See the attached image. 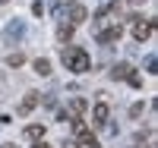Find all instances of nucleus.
Returning <instances> with one entry per match:
<instances>
[{
    "mask_svg": "<svg viewBox=\"0 0 158 148\" xmlns=\"http://www.w3.org/2000/svg\"><path fill=\"white\" fill-rule=\"evenodd\" d=\"M152 29H155V19H139V16H133V38H136V41H149V38H152Z\"/></svg>",
    "mask_w": 158,
    "mask_h": 148,
    "instance_id": "nucleus-2",
    "label": "nucleus"
},
{
    "mask_svg": "<svg viewBox=\"0 0 158 148\" xmlns=\"http://www.w3.org/2000/svg\"><path fill=\"white\" fill-rule=\"evenodd\" d=\"M108 104H104V101H98L95 104V126H104V123H108Z\"/></svg>",
    "mask_w": 158,
    "mask_h": 148,
    "instance_id": "nucleus-5",
    "label": "nucleus"
},
{
    "mask_svg": "<svg viewBox=\"0 0 158 148\" xmlns=\"http://www.w3.org/2000/svg\"><path fill=\"white\" fill-rule=\"evenodd\" d=\"M35 73H38V76H51V60L38 57V60H35Z\"/></svg>",
    "mask_w": 158,
    "mask_h": 148,
    "instance_id": "nucleus-10",
    "label": "nucleus"
},
{
    "mask_svg": "<svg viewBox=\"0 0 158 148\" xmlns=\"http://www.w3.org/2000/svg\"><path fill=\"white\" fill-rule=\"evenodd\" d=\"M120 35H123V25H104V29H98V41H101V44H111V41H117Z\"/></svg>",
    "mask_w": 158,
    "mask_h": 148,
    "instance_id": "nucleus-3",
    "label": "nucleus"
},
{
    "mask_svg": "<svg viewBox=\"0 0 158 148\" xmlns=\"http://www.w3.org/2000/svg\"><path fill=\"white\" fill-rule=\"evenodd\" d=\"M0 3H10V0H0Z\"/></svg>",
    "mask_w": 158,
    "mask_h": 148,
    "instance_id": "nucleus-16",
    "label": "nucleus"
},
{
    "mask_svg": "<svg viewBox=\"0 0 158 148\" xmlns=\"http://www.w3.org/2000/svg\"><path fill=\"white\" fill-rule=\"evenodd\" d=\"M130 73H133V66H130V63H117L114 70H111V76H114V79H127Z\"/></svg>",
    "mask_w": 158,
    "mask_h": 148,
    "instance_id": "nucleus-8",
    "label": "nucleus"
},
{
    "mask_svg": "<svg viewBox=\"0 0 158 148\" xmlns=\"http://www.w3.org/2000/svg\"><path fill=\"white\" fill-rule=\"evenodd\" d=\"M63 66H67L70 73H85L92 66V60H89V54L82 47H67L63 50Z\"/></svg>",
    "mask_w": 158,
    "mask_h": 148,
    "instance_id": "nucleus-1",
    "label": "nucleus"
},
{
    "mask_svg": "<svg viewBox=\"0 0 158 148\" xmlns=\"http://www.w3.org/2000/svg\"><path fill=\"white\" fill-rule=\"evenodd\" d=\"M6 63H10V66H22V63H25V54H19V50H16V54H10Z\"/></svg>",
    "mask_w": 158,
    "mask_h": 148,
    "instance_id": "nucleus-12",
    "label": "nucleus"
},
{
    "mask_svg": "<svg viewBox=\"0 0 158 148\" xmlns=\"http://www.w3.org/2000/svg\"><path fill=\"white\" fill-rule=\"evenodd\" d=\"M35 104H38V91H29V95L22 98V104H19V110H22V114H29V110H32Z\"/></svg>",
    "mask_w": 158,
    "mask_h": 148,
    "instance_id": "nucleus-7",
    "label": "nucleus"
},
{
    "mask_svg": "<svg viewBox=\"0 0 158 148\" xmlns=\"http://www.w3.org/2000/svg\"><path fill=\"white\" fill-rule=\"evenodd\" d=\"M67 16H70V25H79V22H85L89 10L82 3H67Z\"/></svg>",
    "mask_w": 158,
    "mask_h": 148,
    "instance_id": "nucleus-4",
    "label": "nucleus"
},
{
    "mask_svg": "<svg viewBox=\"0 0 158 148\" xmlns=\"http://www.w3.org/2000/svg\"><path fill=\"white\" fill-rule=\"evenodd\" d=\"M0 148H19V145H13V142H6V145H0Z\"/></svg>",
    "mask_w": 158,
    "mask_h": 148,
    "instance_id": "nucleus-15",
    "label": "nucleus"
},
{
    "mask_svg": "<svg viewBox=\"0 0 158 148\" xmlns=\"http://www.w3.org/2000/svg\"><path fill=\"white\" fill-rule=\"evenodd\" d=\"M70 114H73V117L85 114V101H82V98H73V101H70Z\"/></svg>",
    "mask_w": 158,
    "mask_h": 148,
    "instance_id": "nucleus-11",
    "label": "nucleus"
},
{
    "mask_svg": "<svg viewBox=\"0 0 158 148\" xmlns=\"http://www.w3.org/2000/svg\"><path fill=\"white\" fill-rule=\"evenodd\" d=\"M32 148H51V145H48V142H44V139H38V142H35V145H32Z\"/></svg>",
    "mask_w": 158,
    "mask_h": 148,
    "instance_id": "nucleus-14",
    "label": "nucleus"
},
{
    "mask_svg": "<svg viewBox=\"0 0 158 148\" xmlns=\"http://www.w3.org/2000/svg\"><path fill=\"white\" fill-rule=\"evenodd\" d=\"M25 136H29L32 142H38V139H44V126H41V123H32V126H25Z\"/></svg>",
    "mask_w": 158,
    "mask_h": 148,
    "instance_id": "nucleus-6",
    "label": "nucleus"
},
{
    "mask_svg": "<svg viewBox=\"0 0 158 148\" xmlns=\"http://www.w3.org/2000/svg\"><path fill=\"white\" fill-rule=\"evenodd\" d=\"M73 32H76V25H60V29H57V41H70V38H73Z\"/></svg>",
    "mask_w": 158,
    "mask_h": 148,
    "instance_id": "nucleus-9",
    "label": "nucleus"
},
{
    "mask_svg": "<svg viewBox=\"0 0 158 148\" xmlns=\"http://www.w3.org/2000/svg\"><path fill=\"white\" fill-rule=\"evenodd\" d=\"M63 148H82V142H79V139H67V142H63Z\"/></svg>",
    "mask_w": 158,
    "mask_h": 148,
    "instance_id": "nucleus-13",
    "label": "nucleus"
}]
</instances>
